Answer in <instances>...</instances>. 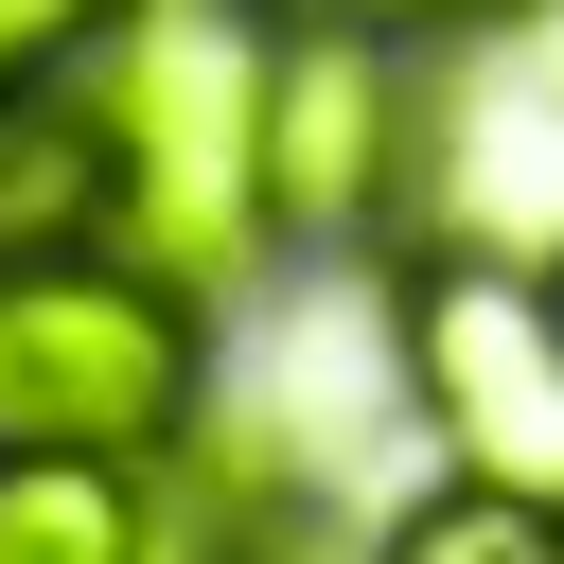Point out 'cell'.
Returning a JSON list of instances; mask_svg holds the SVG:
<instances>
[{
    "label": "cell",
    "instance_id": "cell-1",
    "mask_svg": "<svg viewBox=\"0 0 564 564\" xmlns=\"http://www.w3.org/2000/svg\"><path fill=\"white\" fill-rule=\"evenodd\" d=\"M88 106L123 141V247L212 300L264 247V35L229 0H123Z\"/></svg>",
    "mask_w": 564,
    "mask_h": 564
},
{
    "label": "cell",
    "instance_id": "cell-2",
    "mask_svg": "<svg viewBox=\"0 0 564 564\" xmlns=\"http://www.w3.org/2000/svg\"><path fill=\"white\" fill-rule=\"evenodd\" d=\"M194 423V282L159 264H0V458H159Z\"/></svg>",
    "mask_w": 564,
    "mask_h": 564
},
{
    "label": "cell",
    "instance_id": "cell-3",
    "mask_svg": "<svg viewBox=\"0 0 564 564\" xmlns=\"http://www.w3.org/2000/svg\"><path fill=\"white\" fill-rule=\"evenodd\" d=\"M405 388L458 476L564 494V264L511 247H423L405 264Z\"/></svg>",
    "mask_w": 564,
    "mask_h": 564
},
{
    "label": "cell",
    "instance_id": "cell-4",
    "mask_svg": "<svg viewBox=\"0 0 564 564\" xmlns=\"http://www.w3.org/2000/svg\"><path fill=\"white\" fill-rule=\"evenodd\" d=\"M405 141H423V88H388L370 18H317L300 53H264V212L370 229L388 176H405Z\"/></svg>",
    "mask_w": 564,
    "mask_h": 564
},
{
    "label": "cell",
    "instance_id": "cell-5",
    "mask_svg": "<svg viewBox=\"0 0 564 564\" xmlns=\"http://www.w3.org/2000/svg\"><path fill=\"white\" fill-rule=\"evenodd\" d=\"M88 229H123V141L88 88L35 70V88H0V264H53Z\"/></svg>",
    "mask_w": 564,
    "mask_h": 564
},
{
    "label": "cell",
    "instance_id": "cell-6",
    "mask_svg": "<svg viewBox=\"0 0 564 564\" xmlns=\"http://www.w3.org/2000/svg\"><path fill=\"white\" fill-rule=\"evenodd\" d=\"M0 564H141L123 458H0Z\"/></svg>",
    "mask_w": 564,
    "mask_h": 564
},
{
    "label": "cell",
    "instance_id": "cell-7",
    "mask_svg": "<svg viewBox=\"0 0 564 564\" xmlns=\"http://www.w3.org/2000/svg\"><path fill=\"white\" fill-rule=\"evenodd\" d=\"M141 564H300V511H282V476H264V458H229V441H212V458L141 511Z\"/></svg>",
    "mask_w": 564,
    "mask_h": 564
},
{
    "label": "cell",
    "instance_id": "cell-8",
    "mask_svg": "<svg viewBox=\"0 0 564 564\" xmlns=\"http://www.w3.org/2000/svg\"><path fill=\"white\" fill-rule=\"evenodd\" d=\"M388 564H564V494H494V476H458V494L388 511Z\"/></svg>",
    "mask_w": 564,
    "mask_h": 564
},
{
    "label": "cell",
    "instance_id": "cell-9",
    "mask_svg": "<svg viewBox=\"0 0 564 564\" xmlns=\"http://www.w3.org/2000/svg\"><path fill=\"white\" fill-rule=\"evenodd\" d=\"M106 35H123V0H0V88L70 70V53H106Z\"/></svg>",
    "mask_w": 564,
    "mask_h": 564
}]
</instances>
